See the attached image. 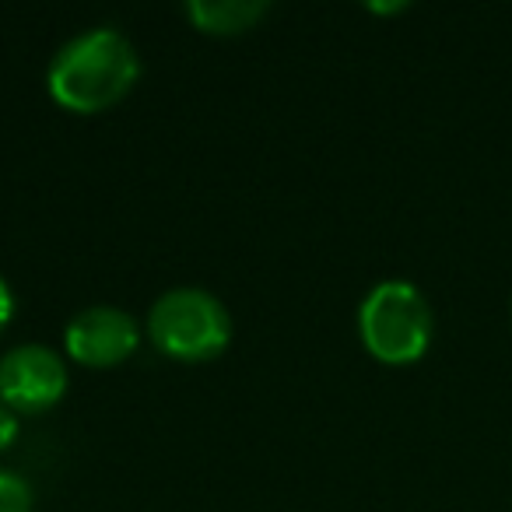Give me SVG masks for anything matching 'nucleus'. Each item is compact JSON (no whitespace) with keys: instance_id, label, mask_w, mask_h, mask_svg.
<instances>
[{"instance_id":"nucleus-7","label":"nucleus","mask_w":512,"mask_h":512,"mask_svg":"<svg viewBox=\"0 0 512 512\" xmlns=\"http://www.w3.org/2000/svg\"><path fill=\"white\" fill-rule=\"evenodd\" d=\"M32 505H36L32 484L18 470L0 467V512H32Z\"/></svg>"},{"instance_id":"nucleus-9","label":"nucleus","mask_w":512,"mask_h":512,"mask_svg":"<svg viewBox=\"0 0 512 512\" xmlns=\"http://www.w3.org/2000/svg\"><path fill=\"white\" fill-rule=\"evenodd\" d=\"M11 316H15V292H11L8 278H4V274H0V334H4V330H8Z\"/></svg>"},{"instance_id":"nucleus-1","label":"nucleus","mask_w":512,"mask_h":512,"mask_svg":"<svg viewBox=\"0 0 512 512\" xmlns=\"http://www.w3.org/2000/svg\"><path fill=\"white\" fill-rule=\"evenodd\" d=\"M141 78L134 43L113 25H95L71 36L50 60L46 88L71 113H102L116 106Z\"/></svg>"},{"instance_id":"nucleus-2","label":"nucleus","mask_w":512,"mask_h":512,"mask_svg":"<svg viewBox=\"0 0 512 512\" xmlns=\"http://www.w3.org/2000/svg\"><path fill=\"white\" fill-rule=\"evenodd\" d=\"M148 337L165 358L200 365L232 344V316L214 292L179 285L151 302Z\"/></svg>"},{"instance_id":"nucleus-8","label":"nucleus","mask_w":512,"mask_h":512,"mask_svg":"<svg viewBox=\"0 0 512 512\" xmlns=\"http://www.w3.org/2000/svg\"><path fill=\"white\" fill-rule=\"evenodd\" d=\"M18 435H22V418H18V414L11 411V407L0 404V453L15 446Z\"/></svg>"},{"instance_id":"nucleus-6","label":"nucleus","mask_w":512,"mask_h":512,"mask_svg":"<svg viewBox=\"0 0 512 512\" xmlns=\"http://www.w3.org/2000/svg\"><path fill=\"white\" fill-rule=\"evenodd\" d=\"M183 11L207 36H242L271 15V0H186Z\"/></svg>"},{"instance_id":"nucleus-5","label":"nucleus","mask_w":512,"mask_h":512,"mask_svg":"<svg viewBox=\"0 0 512 512\" xmlns=\"http://www.w3.org/2000/svg\"><path fill=\"white\" fill-rule=\"evenodd\" d=\"M141 330L123 306H88L67 320L64 348L78 365L88 369H113L137 351Z\"/></svg>"},{"instance_id":"nucleus-10","label":"nucleus","mask_w":512,"mask_h":512,"mask_svg":"<svg viewBox=\"0 0 512 512\" xmlns=\"http://www.w3.org/2000/svg\"><path fill=\"white\" fill-rule=\"evenodd\" d=\"M369 11H383V15H393V11H407V4H369Z\"/></svg>"},{"instance_id":"nucleus-4","label":"nucleus","mask_w":512,"mask_h":512,"mask_svg":"<svg viewBox=\"0 0 512 512\" xmlns=\"http://www.w3.org/2000/svg\"><path fill=\"white\" fill-rule=\"evenodd\" d=\"M71 376L67 365L50 344H15L0 355V404L22 418V414H43L64 400Z\"/></svg>"},{"instance_id":"nucleus-3","label":"nucleus","mask_w":512,"mask_h":512,"mask_svg":"<svg viewBox=\"0 0 512 512\" xmlns=\"http://www.w3.org/2000/svg\"><path fill=\"white\" fill-rule=\"evenodd\" d=\"M358 334L376 362L411 365L432 344V306L411 281H379L358 306Z\"/></svg>"}]
</instances>
